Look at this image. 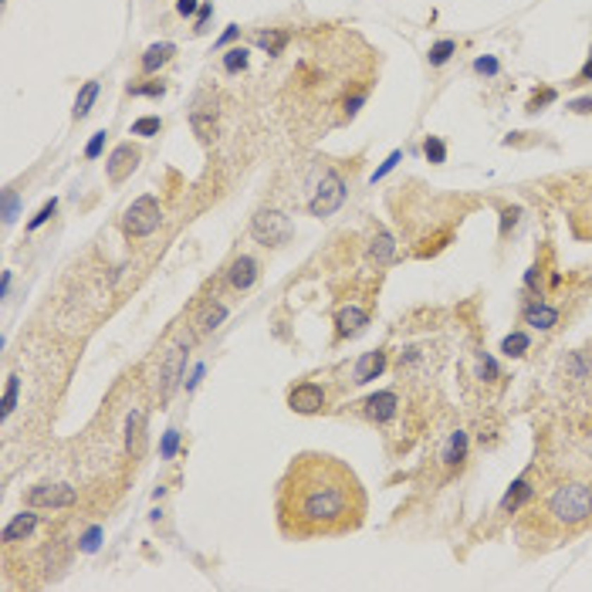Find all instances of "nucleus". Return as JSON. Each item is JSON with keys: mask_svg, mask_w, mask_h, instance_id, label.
I'll list each match as a JSON object with an SVG mask.
<instances>
[{"mask_svg": "<svg viewBox=\"0 0 592 592\" xmlns=\"http://www.w3.org/2000/svg\"><path fill=\"white\" fill-rule=\"evenodd\" d=\"M223 319H227V308H223V304H206V312L200 315V321H197V325H200V332L206 335V332H214V328H217Z\"/></svg>", "mask_w": 592, "mask_h": 592, "instance_id": "5701e85b", "label": "nucleus"}, {"mask_svg": "<svg viewBox=\"0 0 592 592\" xmlns=\"http://www.w3.org/2000/svg\"><path fill=\"white\" fill-rule=\"evenodd\" d=\"M257 44L268 51V54H281L288 44V31H261L257 34Z\"/></svg>", "mask_w": 592, "mask_h": 592, "instance_id": "4be33fe9", "label": "nucleus"}, {"mask_svg": "<svg viewBox=\"0 0 592 592\" xmlns=\"http://www.w3.org/2000/svg\"><path fill=\"white\" fill-rule=\"evenodd\" d=\"M548 514L555 518L558 524H582L592 518V488L582 484V481H569L555 488V494L548 498Z\"/></svg>", "mask_w": 592, "mask_h": 592, "instance_id": "f03ea898", "label": "nucleus"}, {"mask_svg": "<svg viewBox=\"0 0 592 592\" xmlns=\"http://www.w3.org/2000/svg\"><path fill=\"white\" fill-rule=\"evenodd\" d=\"M210 14H214V7H210V4H203V7H200V14H197V31H203V27H206V20H210Z\"/></svg>", "mask_w": 592, "mask_h": 592, "instance_id": "79ce46f5", "label": "nucleus"}, {"mask_svg": "<svg viewBox=\"0 0 592 592\" xmlns=\"http://www.w3.org/2000/svg\"><path fill=\"white\" fill-rule=\"evenodd\" d=\"M569 112H579V116L592 112V99H575V101H569Z\"/></svg>", "mask_w": 592, "mask_h": 592, "instance_id": "a19ab883", "label": "nucleus"}, {"mask_svg": "<svg viewBox=\"0 0 592 592\" xmlns=\"http://www.w3.org/2000/svg\"><path fill=\"white\" fill-rule=\"evenodd\" d=\"M14 217H17V193H4V223H14Z\"/></svg>", "mask_w": 592, "mask_h": 592, "instance_id": "f704fd0d", "label": "nucleus"}, {"mask_svg": "<svg viewBox=\"0 0 592 592\" xmlns=\"http://www.w3.org/2000/svg\"><path fill=\"white\" fill-rule=\"evenodd\" d=\"M423 152H426V159L430 163H447V146H443V139H437V135H426V142H423Z\"/></svg>", "mask_w": 592, "mask_h": 592, "instance_id": "a878e982", "label": "nucleus"}, {"mask_svg": "<svg viewBox=\"0 0 592 592\" xmlns=\"http://www.w3.org/2000/svg\"><path fill=\"white\" fill-rule=\"evenodd\" d=\"M345 180L338 176L335 169H328L325 176H321V183L315 186V197L308 200V214L312 217H332L338 206L345 203Z\"/></svg>", "mask_w": 592, "mask_h": 592, "instance_id": "7ed1b4c3", "label": "nucleus"}, {"mask_svg": "<svg viewBox=\"0 0 592 592\" xmlns=\"http://www.w3.org/2000/svg\"><path fill=\"white\" fill-rule=\"evenodd\" d=\"M288 406H291L295 413H302V417L321 413V409H325V389H321L319 383H298V386H291V393H288Z\"/></svg>", "mask_w": 592, "mask_h": 592, "instance_id": "423d86ee", "label": "nucleus"}, {"mask_svg": "<svg viewBox=\"0 0 592 592\" xmlns=\"http://www.w3.org/2000/svg\"><path fill=\"white\" fill-rule=\"evenodd\" d=\"M183 366H186V352L183 349H173L166 355V369H163V400H169V393L176 389L180 376H183Z\"/></svg>", "mask_w": 592, "mask_h": 592, "instance_id": "2eb2a0df", "label": "nucleus"}, {"mask_svg": "<svg viewBox=\"0 0 592 592\" xmlns=\"http://www.w3.org/2000/svg\"><path fill=\"white\" fill-rule=\"evenodd\" d=\"M528 345H531V338L524 335V332H511V335L501 342V352L511 355V359H518V355L528 352Z\"/></svg>", "mask_w": 592, "mask_h": 592, "instance_id": "b1692460", "label": "nucleus"}, {"mask_svg": "<svg viewBox=\"0 0 592 592\" xmlns=\"http://www.w3.org/2000/svg\"><path fill=\"white\" fill-rule=\"evenodd\" d=\"M190 122H193V129L200 135L203 142H210L214 135H217V109L214 105H203V99L197 101V109L190 112Z\"/></svg>", "mask_w": 592, "mask_h": 592, "instance_id": "f8f14e48", "label": "nucleus"}, {"mask_svg": "<svg viewBox=\"0 0 592 592\" xmlns=\"http://www.w3.org/2000/svg\"><path fill=\"white\" fill-rule=\"evenodd\" d=\"M75 488L68 484H41L27 494V505L31 507H71L75 505Z\"/></svg>", "mask_w": 592, "mask_h": 592, "instance_id": "6e6552de", "label": "nucleus"}, {"mask_svg": "<svg viewBox=\"0 0 592 592\" xmlns=\"http://www.w3.org/2000/svg\"><path fill=\"white\" fill-rule=\"evenodd\" d=\"M393 254H396V240L386 234V230H379V234L372 237V247H369V261L372 264H389L393 261Z\"/></svg>", "mask_w": 592, "mask_h": 592, "instance_id": "a211bd4d", "label": "nucleus"}, {"mask_svg": "<svg viewBox=\"0 0 592 592\" xmlns=\"http://www.w3.org/2000/svg\"><path fill=\"white\" fill-rule=\"evenodd\" d=\"M237 31H240V27H237V24H230L227 31L220 34V44H227V41H234V37H237Z\"/></svg>", "mask_w": 592, "mask_h": 592, "instance_id": "a18cd8bd", "label": "nucleus"}, {"mask_svg": "<svg viewBox=\"0 0 592 592\" xmlns=\"http://www.w3.org/2000/svg\"><path fill=\"white\" fill-rule=\"evenodd\" d=\"M227 281H230V288H237V291H247V288L257 281V264H254V257H247V254L234 257L230 268H227Z\"/></svg>", "mask_w": 592, "mask_h": 592, "instance_id": "9b49d317", "label": "nucleus"}, {"mask_svg": "<svg viewBox=\"0 0 592 592\" xmlns=\"http://www.w3.org/2000/svg\"><path fill=\"white\" fill-rule=\"evenodd\" d=\"M362 417L372 423H389L396 417V409H400V396L393 393V389H379V393H372L362 400Z\"/></svg>", "mask_w": 592, "mask_h": 592, "instance_id": "0eeeda50", "label": "nucleus"}, {"mask_svg": "<svg viewBox=\"0 0 592 592\" xmlns=\"http://www.w3.org/2000/svg\"><path fill=\"white\" fill-rule=\"evenodd\" d=\"M163 220V210H159V200L156 197H139L132 200V206L125 210V234L129 237H149Z\"/></svg>", "mask_w": 592, "mask_h": 592, "instance_id": "39448f33", "label": "nucleus"}, {"mask_svg": "<svg viewBox=\"0 0 592 592\" xmlns=\"http://www.w3.org/2000/svg\"><path fill=\"white\" fill-rule=\"evenodd\" d=\"M524 285H528V291H538V285H541V268H538V264H535V268H528Z\"/></svg>", "mask_w": 592, "mask_h": 592, "instance_id": "4c0bfd02", "label": "nucleus"}, {"mask_svg": "<svg viewBox=\"0 0 592 592\" xmlns=\"http://www.w3.org/2000/svg\"><path fill=\"white\" fill-rule=\"evenodd\" d=\"M7 291H11V271H4L0 278V298H7Z\"/></svg>", "mask_w": 592, "mask_h": 592, "instance_id": "49530a36", "label": "nucleus"}, {"mask_svg": "<svg viewBox=\"0 0 592 592\" xmlns=\"http://www.w3.org/2000/svg\"><path fill=\"white\" fill-rule=\"evenodd\" d=\"M383 369H386V349H372V352H362V359L355 362L352 369V383H369V379H376V376H383Z\"/></svg>", "mask_w": 592, "mask_h": 592, "instance_id": "9d476101", "label": "nucleus"}, {"mask_svg": "<svg viewBox=\"0 0 592 592\" xmlns=\"http://www.w3.org/2000/svg\"><path fill=\"white\" fill-rule=\"evenodd\" d=\"M251 234H254V240H261V244H268V247H281V244L291 240L295 227H291V220H288L281 210H261V214L251 220Z\"/></svg>", "mask_w": 592, "mask_h": 592, "instance_id": "20e7f679", "label": "nucleus"}, {"mask_svg": "<svg viewBox=\"0 0 592 592\" xmlns=\"http://www.w3.org/2000/svg\"><path fill=\"white\" fill-rule=\"evenodd\" d=\"M223 68H227L230 75L244 71V68H247V51H244V48H230L227 54H223Z\"/></svg>", "mask_w": 592, "mask_h": 592, "instance_id": "bb28decb", "label": "nucleus"}, {"mask_svg": "<svg viewBox=\"0 0 592 592\" xmlns=\"http://www.w3.org/2000/svg\"><path fill=\"white\" fill-rule=\"evenodd\" d=\"M176 11L183 17H193V14H200V4L197 0H176Z\"/></svg>", "mask_w": 592, "mask_h": 592, "instance_id": "58836bf2", "label": "nucleus"}, {"mask_svg": "<svg viewBox=\"0 0 592 592\" xmlns=\"http://www.w3.org/2000/svg\"><path fill=\"white\" fill-rule=\"evenodd\" d=\"M99 538H101V528H92V531L85 535L82 548H85V552H95V548H99Z\"/></svg>", "mask_w": 592, "mask_h": 592, "instance_id": "ea45409f", "label": "nucleus"}, {"mask_svg": "<svg viewBox=\"0 0 592 592\" xmlns=\"http://www.w3.org/2000/svg\"><path fill=\"white\" fill-rule=\"evenodd\" d=\"M274 518L288 541L342 538L366 522L362 481L335 457L298 454L278 481Z\"/></svg>", "mask_w": 592, "mask_h": 592, "instance_id": "f257e3e1", "label": "nucleus"}, {"mask_svg": "<svg viewBox=\"0 0 592 592\" xmlns=\"http://www.w3.org/2000/svg\"><path fill=\"white\" fill-rule=\"evenodd\" d=\"M176 447H180V433H176V430H169L166 437H163V457L169 460V457L176 454Z\"/></svg>", "mask_w": 592, "mask_h": 592, "instance_id": "e433bc0d", "label": "nucleus"}, {"mask_svg": "<svg viewBox=\"0 0 592 592\" xmlns=\"http://www.w3.org/2000/svg\"><path fill=\"white\" fill-rule=\"evenodd\" d=\"M129 92H132V95H146V99H159V95L166 92V85H159V82H149V85H132Z\"/></svg>", "mask_w": 592, "mask_h": 592, "instance_id": "2f4dec72", "label": "nucleus"}, {"mask_svg": "<svg viewBox=\"0 0 592 592\" xmlns=\"http://www.w3.org/2000/svg\"><path fill=\"white\" fill-rule=\"evenodd\" d=\"M54 210H58V200H48L41 210H37V217H31V223H27V230H37L41 223H48L51 217H54Z\"/></svg>", "mask_w": 592, "mask_h": 592, "instance_id": "c756f323", "label": "nucleus"}, {"mask_svg": "<svg viewBox=\"0 0 592 592\" xmlns=\"http://www.w3.org/2000/svg\"><path fill=\"white\" fill-rule=\"evenodd\" d=\"M101 149H105V132H95L88 139V146H85V159H99Z\"/></svg>", "mask_w": 592, "mask_h": 592, "instance_id": "72a5a7b5", "label": "nucleus"}, {"mask_svg": "<svg viewBox=\"0 0 592 592\" xmlns=\"http://www.w3.org/2000/svg\"><path fill=\"white\" fill-rule=\"evenodd\" d=\"M548 101H555V88H541V92H535L531 101H528V112H538L541 105H548Z\"/></svg>", "mask_w": 592, "mask_h": 592, "instance_id": "473e14b6", "label": "nucleus"}, {"mask_svg": "<svg viewBox=\"0 0 592 592\" xmlns=\"http://www.w3.org/2000/svg\"><path fill=\"white\" fill-rule=\"evenodd\" d=\"M135 163H139V149L129 146V142H122V146H116V152L109 156L105 173H109V180H112V183H122V180H125V176L135 169Z\"/></svg>", "mask_w": 592, "mask_h": 592, "instance_id": "1a4fd4ad", "label": "nucleus"}, {"mask_svg": "<svg viewBox=\"0 0 592 592\" xmlns=\"http://www.w3.org/2000/svg\"><path fill=\"white\" fill-rule=\"evenodd\" d=\"M17 389H20V379H17V376H7V389H4V417H11V413H14Z\"/></svg>", "mask_w": 592, "mask_h": 592, "instance_id": "c85d7f7f", "label": "nucleus"}, {"mask_svg": "<svg viewBox=\"0 0 592 592\" xmlns=\"http://www.w3.org/2000/svg\"><path fill=\"white\" fill-rule=\"evenodd\" d=\"M159 129H163V122L156 116H142L132 122V135H159Z\"/></svg>", "mask_w": 592, "mask_h": 592, "instance_id": "cd10ccee", "label": "nucleus"}, {"mask_svg": "<svg viewBox=\"0 0 592 592\" xmlns=\"http://www.w3.org/2000/svg\"><path fill=\"white\" fill-rule=\"evenodd\" d=\"M518 220V210H505V220H501V234H507V227H514Z\"/></svg>", "mask_w": 592, "mask_h": 592, "instance_id": "37998d69", "label": "nucleus"}, {"mask_svg": "<svg viewBox=\"0 0 592 592\" xmlns=\"http://www.w3.org/2000/svg\"><path fill=\"white\" fill-rule=\"evenodd\" d=\"M34 528H37V514H34V511H20V514H17L14 522H11L7 528H4V541H7V545H14V541L27 538V535H31Z\"/></svg>", "mask_w": 592, "mask_h": 592, "instance_id": "dca6fc26", "label": "nucleus"}, {"mask_svg": "<svg viewBox=\"0 0 592 592\" xmlns=\"http://www.w3.org/2000/svg\"><path fill=\"white\" fill-rule=\"evenodd\" d=\"M582 82H592V58L586 61V68L579 71V78H575V85H582Z\"/></svg>", "mask_w": 592, "mask_h": 592, "instance_id": "c03bdc74", "label": "nucleus"}, {"mask_svg": "<svg viewBox=\"0 0 592 592\" xmlns=\"http://www.w3.org/2000/svg\"><path fill=\"white\" fill-rule=\"evenodd\" d=\"M400 159H403V152L400 149H393L386 156V159H383V166L376 169V173H372V183H376V180H383V176H386V173H393V169H396V163H400Z\"/></svg>", "mask_w": 592, "mask_h": 592, "instance_id": "7c9ffc66", "label": "nucleus"}, {"mask_svg": "<svg viewBox=\"0 0 592 592\" xmlns=\"http://www.w3.org/2000/svg\"><path fill=\"white\" fill-rule=\"evenodd\" d=\"M366 325H369V315H366L362 308H355V304L342 308V312L335 315V328H338V335H342V338H345V335H359Z\"/></svg>", "mask_w": 592, "mask_h": 592, "instance_id": "ddd939ff", "label": "nucleus"}, {"mask_svg": "<svg viewBox=\"0 0 592 592\" xmlns=\"http://www.w3.org/2000/svg\"><path fill=\"white\" fill-rule=\"evenodd\" d=\"M498 58H477V61H474V71H477V75H498Z\"/></svg>", "mask_w": 592, "mask_h": 592, "instance_id": "c9c22d12", "label": "nucleus"}, {"mask_svg": "<svg viewBox=\"0 0 592 592\" xmlns=\"http://www.w3.org/2000/svg\"><path fill=\"white\" fill-rule=\"evenodd\" d=\"M558 321V308L545 302H531L524 308V325H531V328H541V332H548V328H555Z\"/></svg>", "mask_w": 592, "mask_h": 592, "instance_id": "4468645a", "label": "nucleus"}, {"mask_svg": "<svg viewBox=\"0 0 592 592\" xmlns=\"http://www.w3.org/2000/svg\"><path fill=\"white\" fill-rule=\"evenodd\" d=\"M464 457H467V433L457 430L454 437H450V443H447V450H443V464L457 467V464H464Z\"/></svg>", "mask_w": 592, "mask_h": 592, "instance_id": "aec40b11", "label": "nucleus"}, {"mask_svg": "<svg viewBox=\"0 0 592 592\" xmlns=\"http://www.w3.org/2000/svg\"><path fill=\"white\" fill-rule=\"evenodd\" d=\"M454 51H457V41H437V44L430 48L426 58H430V65H433V68H440V65H447V61H450V54H454Z\"/></svg>", "mask_w": 592, "mask_h": 592, "instance_id": "393cba45", "label": "nucleus"}, {"mask_svg": "<svg viewBox=\"0 0 592 592\" xmlns=\"http://www.w3.org/2000/svg\"><path fill=\"white\" fill-rule=\"evenodd\" d=\"M99 82H85L82 92H78V99H75V118H85L88 112H92V105H95V99H99Z\"/></svg>", "mask_w": 592, "mask_h": 592, "instance_id": "412c9836", "label": "nucleus"}, {"mask_svg": "<svg viewBox=\"0 0 592 592\" xmlns=\"http://www.w3.org/2000/svg\"><path fill=\"white\" fill-rule=\"evenodd\" d=\"M528 498H531V484H528L524 477H518V481L507 488L505 501H501V511H518V507H522Z\"/></svg>", "mask_w": 592, "mask_h": 592, "instance_id": "6ab92c4d", "label": "nucleus"}, {"mask_svg": "<svg viewBox=\"0 0 592 592\" xmlns=\"http://www.w3.org/2000/svg\"><path fill=\"white\" fill-rule=\"evenodd\" d=\"M173 54H176V48H173V44H166V41H163V44H152V48L146 51V54H142V61H139V68H142L146 75H156V71H159V68L166 65V61L173 58Z\"/></svg>", "mask_w": 592, "mask_h": 592, "instance_id": "f3484780", "label": "nucleus"}]
</instances>
